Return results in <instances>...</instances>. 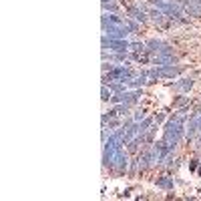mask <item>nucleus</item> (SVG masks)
<instances>
[{
  "instance_id": "1",
  "label": "nucleus",
  "mask_w": 201,
  "mask_h": 201,
  "mask_svg": "<svg viewBox=\"0 0 201 201\" xmlns=\"http://www.w3.org/2000/svg\"><path fill=\"white\" fill-rule=\"evenodd\" d=\"M157 185H159V187H173V183H171L167 177H161V179L157 181Z\"/></svg>"
},
{
  "instance_id": "2",
  "label": "nucleus",
  "mask_w": 201,
  "mask_h": 201,
  "mask_svg": "<svg viewBox=\"0 0 201 201\" xmlns=\"http://www.w3.org/2000/svg\"><path fill=\"white\" fill-rule=\"evenodd\" d=\"M111 98V88H107V84H103V100Z\"/></svg>"
},
{
  "instance_id": "3",
  "label": "nucleus",
  "mask_w": 201,
  "mask_h": 201,
  "mask_svg": "<svg viewBox=\"0 0 201 201\" xmlns=\"http://www.w3.org/2000/svg\"><path fill=\"white\" fill-rule=\"evenodd\" d=\"M145 117V111H137V115H135V121H139V119H143Z\"/></svg>"
},
{
  "instance_id": "4",
  "label": "nucleus",
  "mask_w": 201,
  "mask_h": 201,
  "mask_svg": "<svg viewBox=\"0 0 201 201\" xmlns=\"http://www.w3.org/2000/svg\"><path fill=\"white\" fill-rule=\"evenodd\" d=\"M115 0H103V6H107V4H113Z\"/></svg>"
}]
</instances>
